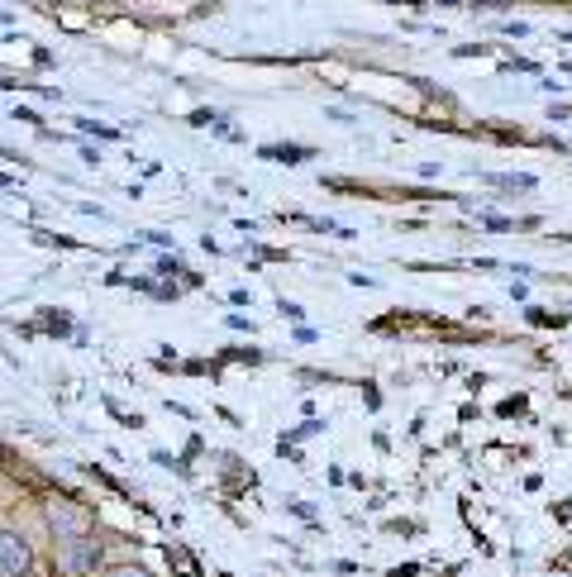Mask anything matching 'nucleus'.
<instances>
[{
	"label": "nucleus",
	"mask_w": 572,
	"mask_h": 577,
	"mask_svg": "<svg viewBox=\"0 0 572 577\" xmlns=\"http://www.w3.org/2000/svg\"><path fill=\"white\" fill-rule=\"evenodd\" d=\"M0 577H34V544L15 525L0 530Z\"/></svg>",
	"instance_id": "obj_1"
},
{
	"label": "nucleus",
	"mask_w": 572,
	"mask_h": 577,
	"mask_svg": "<svg viewBox=\"0 0 572 577\" xmlns=\"http://www.w3.org/2000/svg\"><path fill=\"white\" fill-rule=\"evenodd\" d=\"M44 520H48V530H53L58 549H68V544H76V540H86V534H91V516H86V510H76L72 502H53L44 510Z\"/></svg>",
	"instance_id": "obj_2"
},
{
	"label": "nucleus",
	"mask_w": 572,
	"mask_h": 577,
	"mask_svg": "<svg viewBox=\"0 0 572 577\" xmlns=\"http://www.w3.org/2000/svg\"><path fill=\"white\" fill-rule=\"evenodd\" d=\"M58 558H62V573H68V577H91V573L100 568V563H106V544L86 534V540H76V544L62 549Z\"/></svg>",
	"instance_id": "obj_3"
},
{
	"label": "nucleus",
	"mask_w": 572,
	"mask_h": 577,
	"mask_svg": "<svg viewBox=\"0 0 572 577\" xmlns=\"http://www.w3.org/2000/svg\"><path fill=\"white\" fill-rule=\"evenodd\" d=\"M263 157H272V163H306L310 149H301V143H272V149H263Z\"/></svg>",
	"instance_id": "obj_4"
},
{
	"label": "nucleus",
	"mask_w": 572,
	"mask_h": 577,
	"mask_svg": "<svg viewBox=\"0 0 572 577\" xmlns=\"http://www.w3.org/2000/svg\"><path fill=\"white\" fill-rule=\"evenodd\" d=\"M106 577H153V573L143 568V563H120V568H110Z\"/></svg>",
	"instance_id": "obj_5"
}]
</instances>
